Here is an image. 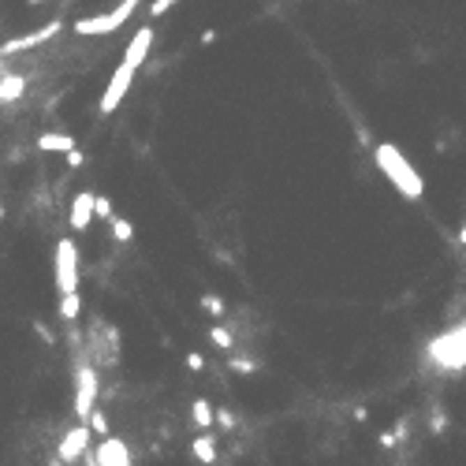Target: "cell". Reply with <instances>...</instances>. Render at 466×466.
<instances>
[{
	"mask_svg": "<svg viewBox=\"0 0 466 466\" xmlns=\"http://www.w3.org/2000/svg\"><path fill=\"white\" fill-rule=\"evenodd\" d=\"M373 160H377V168L388 176V183L403 194V198H410V202H418L421 194H426V183H421V176L414 172V165L399 153V146H392V142H377V149H373Z\"/></svg>",
	"mask_w": 466,
	"mask_h": 466,
	"instance_id": "1",
	"label": "cell"
},
{
	"mask_svg": "<svg viewBox=\"0 0 466 466\" xmlns=\"http://www.w3.org/2000/svg\"><path fill=\"white\" fill-rule=\"evenodd\" d=\"M135 8H138V0H120V4L112 8V12H105V15H90V19H79L75 23V34H82V38H97V34H112V30H120L127 19L135 15Z\"/></svg>",
	"mask_w": 466,
	"mask_h": 466,
	"instance_id": "2",
	"label": "cell"
},
{
	"mask_svg": "<svg viewBox=\"0 0 466 466\" xmlns=\"http://www.w3.org/2000/svg\"><path fill=\"white\" fill-rule=\"evenodd\" d=\"M97 410V370L90 362L75 366V414L79 421H90V414Z\"/></svg>",
	"mask_w": 466,
	"mask_h": 466,
	"instance_id": "3",
	"label": "cell"
},
{
	"mask_svg": "<svg viewBox=\"0 0 466 466\" xmlns=\"http://www.w3.org/2000/svg\"><path fill=\"white\" fill-rule=\"evenodd\" d=\"M57 291L60 295L79 291V246H75V239L57 243Z\"/></svg>",
	"mask_w": 466,
	"mask_h": 466,
	"instance_id": "4",
	"label": "cell"
},
{
	"mask_svg": "<svg viewBox=\"0 0 466 466\" xmlns=\"http://www.w3.org/2000/svg\"><path fill=\"white\" fill-rule=\"evenodd\" d=\"M90 440H93V429H90V421H79L75 429H68L63 433V440L57 444V455L68 466H75V463H82L86 455H90Z\"/></svg>",
	"mask_w": 466,
	"mask_h": 466,
	"instance_id": "5",
	"label": "cell"
},
{
	"mask_svg": "<svg viewBox=\"0 0 466 466\" xmlns=\"http://www.w3.org/2000/svg\"><path fill=\"white\" fill-rule=\"evenodd\" d=\"M135 71H138V68H131V63H127V60H120V68L112 71V79H108L105 93H101V112H105V116L120 108V101L127 97V90H131V79H135Z\"/></svg>",
	"mask_w": 466,
	"mask_h": 466,
	"instance_id": "6",
	"label": "cell"
},
{
	"mask_svg": "<svg viewBox=\"0 0 466 466\" xmlns=\"http://www.w3.org/2000/svg\"><path fill=\"white\" fill-rule=\"evenodd\" d=\"M93 455H97V466H135V463H131V451H127V444H123L120 437H112V433L97 440Z\"/></svg>",
	"mask_w": 466,
	"mask_h": 466,
	"instance_id": "7",
	"label": "cell"
},
{
	"mask_svg": "<svg viewBox=\"0 0 466 466\" xmlns=\"http://www.w3.org/2000/svg\"><path fill=\"white\" fill-rule=\"evenodd\" d=\"M71 227L75 232H90V224H93V216H97V194L90 190H79L71 198Z\"/></svg>",
	"mask_w": 466,
	"mask_h": 466,
	"instance_id": "8",
	"label": "cell"
},
{
	"mask_svg": "<svg viewBox=\"0 0 466 466\" xmlns=\"http://www.w3.org/2000/svg\"><path fill=\"white\" fill-rule=\"evenodd\" d=\"M63 30V23L57 19V23H49V27H41L34 30V34H27V38H15V41H4V57H15V52H23V49H34V45H45L49 38H57Z\"/></svg>",
	"mask_w": 466,
	"mask_h": 466,
	"instance_id": "9",
	"label": "cell"
},
{
	"mask_svg": "<svg viewBox=\"0 0 466 466\" xmlns=\"http://www.w3.org/2000/svg\"><path fill=\"white\" fill-rule=\"evenodd\" d=\"M149 49H153V27H142V30H138V34L131 38V45H127L123 60L131 63V68H142L146 57H149Z\"/></svg>",
	"mask_w": 466,
	"mask_h": 466,
	"instance_id": "10",
	"label": "cell"
},
{
	"mask_svg": "<svg viewBox=\"0 0 466 466\" xmlns=\"http://www.w3.org/2000/svg\"><path fill=\"white\" fill-rule=\"evenodd\" d=\"M190 455L202 466H213L216 463V437H213V433H198V437L190 440Z\"/></svg>",
	"mask_w": 466,
	"mask_h": 466,
	"instance_id": "11",
	"label": "cell"
},
{
	"mask_svg": "<svg viewBox=\"0 0 466 466\" xmlns=\"http://www.w3.org/2000/svg\"><path fill=\"white\" fill-rule=\"evenodd\" d=\"M38 149H45V153H71L75 138L63 135V131H45V135L38 138Z\"/></svg>",
	"mask_w": 466,
	"mask_h": 466,
	"instance_id": "12",
	"label": "cell"
},
{
	"mask_svg": "<svg viewBox=\"0 0 466 466\" xmlns=\"http://www.w3.org/2000/svg\"><path fill=\"white\" fill-rule=\"evenodd\" d=\"M23 93H27V79H23V75L4 71V79H0V97H4V105H12L15 97H23Z\"/></svg>",
	"mask_w": 466,
	"mask_h": 466,
	"instance_id": "13",
	"label": "cell"
},
{
	"mask_svg": "<svg viewBox=\"0 0 466 466\" xmlns=\"http://www.w3.org/2000/svg\"><path fill=\"white\" fill-rule=\"evenodd\" d=\"M79 313H82V299H79V291H71V295H60V317L75 324L79 321Z\"/></svg>",
	"mask_w": 466,
	"mask_h": 466,
	"instance_id": "14",
	"label": "cell"
},
{
	"mask_svg": "<svg viewBox=\"0 0 466 466\" xmlns=\"http://www.w3.org/2000/svg\"><path fill=\"white\" fill-rule=\"evenodd\" d=\"M190 418H194V426H198V429H209L213 421H216L213 407L205 403V399H194V407H190Z\"/></svg>",
	"mask_w": 466,
	"mask_h": 466,
	"instance_id": "15",
	"label": "cell"
},
{
	"mask_svg": "<svg viewBox=\"0 0 466 466\" xmlns=\"http://www.w3.org/2000/svg\"><path fill=\"white\" fill-rule=\"evenodd\" d=\"M209 340L220 347L224 354H232V351H235V336H232V329H224V324H213V329H209Z\"/></svg>",
	"mask_w": 466,
	"mask_h": 466,
	"instance_id": "16",
	"label": "cell"
},
{
	"mask_svg": "<svg viewBox=\"0 0 466 466\" xmlns=\"http://www.w3.org/2000/svg\"><path fill=\"white\" fill-rule=\"evenodd\" d=\"M90 429H93V437H108V414H105V407H97L93 414H90Z\"/></svg>",
	"mask_w": 466,
	"mask_h": 466,
	"instance_id": "17",
	"label": "cell"
},
{
	"mask_svg": "<svg viewBox=\"0 0 466 466\" xmlns=\"http://www.w3.org/2000/svg\"><path fill=\"white\" fill-rule=\"evenodd\" d=\"M112 235H116V239H120V243H127V239H131V235H135V227L127 224V220H120V216H112Z\"/></svg>",
	"mask_w": 466,
	"mask_h": 466,
	"instance_id": "18",
	"label": "cell"
},
{
	"mask_svg": "<svg viewBox=\"0 0 466 466\" xmlns=\"http://www.w3.org/2000/svg\"><path fill=\"white\" fill-rule=\"evenodd\" d=\"M232 370H235V373H254L257 362H250V359H232Z\"/></svg>",
	"mask_w": 466,
	"mask_h": 466,
	"instance_id": "19",
	"label": "cell"
},
{
	"mask_svg": "<svg viewBox=\"0 0 466 466\" xmlns=\"http://www.w3.org/2000/svg\"><path fill=\"white\" fill-rule=\"evenodd\" d=\"M202 306L209 310V313H224V302L216 299V295H205V299H202Z\"/></svg>",
	"mask_w": 466,
	"mask_h": 466,
	"instance_id": "20",
	"label": "cell"
},
{
	"mask_svg": "<svg viewBox=\"0 0 466 466\" xmlns=\"http://www.w3.org/2000/svg\"><path fill=\"white\" fill-rule=\"evenodd\" d=\"M97 216H101V220H112V202L108 198H97Z\"/></svg>",
	"mask_w": 466,
	"mask_h": 466,
	"instance_id": "21",
	"label": "cell"
},
{
	"mask_svg": "<svg viewBox=\"0 0 466 466\" xmlns=\"http://www.w3.org/2000/svg\"><path fill=\"white\" fill-rule=\"evenodd\" d=\"M216 426H224V429H235V414H232V410H220V414H216Z\"/></svg>",
	"mask_w": 466,
	"mask_h": 466,
	"instance_id": "22",
	"label": "cell"
},
{
	"mask_svg": "<svg viewBox=\"0 0 466 466\" xmlns=\"http://www.w3.org/2000/svg\"><path fill=\"white\" fill-rule=\"evenodd\" d=\"M187 370H194V373H198V370H205V359H202V354H187Z\"/></svg>",
	"mask_w": 466,
	"mask_h": 466,
	"instance_id": "23",
	"label": "cell"
},
{
	"mask_svg": "<svg viewBox=\"0 0 466 466\" xmlns=\"http://www.w3.org/2000/svg\"><path fill=\"white\" fill-rule=\"evenodd\" d=\"M172 4H179V0H157V4H153V19H157V15H165Z\"/></svg>",
	"mask_w": 466,
	"mask_h": 466,
	"instance_id": "24",
	"label": "cell"
},
{
	"mask_svg": "<svg viewBox=\"0 0 466 466\" xmlns=\"http://www.w3.org/2000/svg\"><path fill=\"white\" fill-rule=\"evenodd\" d=\"M68 165H71V168L82 165V153H79V149H71V153H68Z\"/></svg>",
	"mask_w": 466,
	"mask_h": 466,
	"instance_id": "25",
	"label": "cell"
},
{
	"mask_svg": "<svg viewBox=\"0 0 466 466\" xmlns=\"http://www.w3.org/2000/svg\"><path fill=\"white\" fill-rule=\"evenodd\" d=\"M459 246H466V224H463V232H459Z\"/></svg>",
	"mask_w": 466,
	"mask_h": 466,
	"instance_id": "26",
	"label": "cell"
},
{
	"mask_svg": "<svg viewBox=\"0 0 466 466\" xmlns=\"http://www.w3.org/2000/svg\"><path fill=\"white\" fill-rule=\"evenodd\" d=\"M86 466H97V455H86Z\"/></svg>",
	"mask_w": 466,
	"mask_h": 466,
	"instance_id": "27",
	"label": "cell"
},
{
	"mask_svg": "<svg viewBox=\"0 0 466 466\" xmlns=\"http://www.w3.org/2000/svg\"><path fill=\"white\" fill-rule=\"evenodd\" d=\"M30 4H41V0H30Z\"/></svg>",
	"mask_w": 466,
	"mask_h": 466,
	"instance_id": "28",
	"label": "cell"
}]
</instances>
